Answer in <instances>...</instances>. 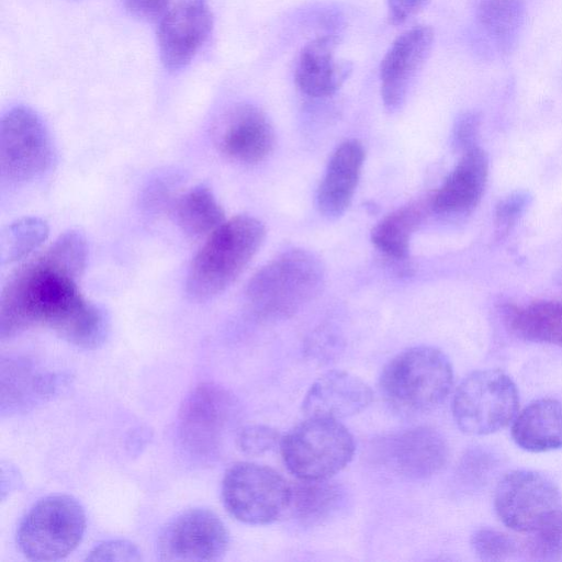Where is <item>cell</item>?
Segmentation results:
<instances>
[{"label":"cell","instance_id":"26","mask_svg":"<svg viewBox=\"0 0 562 562\" xmlns=\"http://www.w3.org/2000/svg\"><path fill=\"white\" fill-rule=\"evenodd\" d=\"M522 0H481L476 8L477 20L499 44H509L524 20Z\"/></svg>","mask_w":562,"mask_h":562},{"label":"cell","instance_id":"20","mask_svg":"<svg viewBox=\"0 0 562 562\" xmlns=\"http://www.w3.org/2000/svg\"><path fill=\"white\" fill-rule=\"evenodd\" d=\"M335 46L334 36L323 35L302 48L295 69V82L304 94L313 98L333 95L349 78L352 64L335 59Z\"/></svg>","mask_w":562,"mask_h":562},{"label":"cell","instance_id":"5","mask_svg":"<svg viewBox=\"0 0 562 562\" xmlns=\"http://www.w3.org/2000/svg\"><path fill=\"white\" fill-rule=\"evenodd\" d=\"M288 470L300 480H326L341 471L353 458L356 443L337 419L307 417L280 441Z\"/></svg>","mask_w":562,"mask_h":562},{"label":"cell","instance_id":"1","mask_svg":"<svg viewBox=\"0 0 562 562\" xmlns=\"http://www.w3.org/2000/svg\"><path fill=\"white\" fill-rule=\"evenodd\" d=\"M87 254L83 235L71 229L14 271L0 297L1 340L36 325L48 327L86 349L105 340L109 318L82 295L77 283Z\"/></svg>","mask_w":562,"mask_h":562},{"label":"cell","instance_id":"19","mask_svg":"<svg viewBox=\"0 0 562 562\" xmlns=\"http://www.w3.org/2000/svg\"><path fill=\"white\" fill-rule=\"evenodd\" d=\"M488 176L487 156L477 146L464 149L452 171L431 199L436 213L459 214L471 210L480 201Z\"/></svg>","mask_w":562,"mask_h":562},{"label":"cell","instance_id":"7","mask_svg":"<svg viewBox=\"0 0 562 562\" xmlns=\"http://www.w3.org/2000/svg\"><path fill=\"white\" fill-rule=\"evenodd\" d=\"M518 404V390L509 375L497 369L477 370L458 385L452 415L461 431L483 436L508 425Z\"/></svg>","mask_w":562,"mask_h":562},{"label":"cell","instance_id":"33","mask_svg":"<svg viewBox=\"0 0 562 562\" xmlns=\"http://www.w3.org/2000/svg\"><path fill=\"white\" fill-rule=\"evenodd\" d=\"M528 199L527 194L522 192L513 193L503 199L496 207V225L501 229H507L512 226L524 213Z\"/></svg>","mask_w":562,"mask_h":562},{"label":"cell","instance_id":"18","mask_svg":"<svg viewBox=\"0 0 562 562\" xmlns=\"http://www.w3.org/2000/svg\"><path fill=\"white\" fill-rule=\"evenodd\" d=\"M366 153L355 138L342 142L333 153L317 191L319 212L328 218L341 216L356 192Z\"/></svg>","mask_w":562,"mask_h":562},{"label":"cell","instance_id":"34","mask_svg":"<svg viewBox=\"0 0 562 562\" xmlns=\"http://www.w3.org/2000/svg\"><path fill=\"white\" fill-rule=\"evenodd\" d=\"M429 0H387L389 20L398 25L418 13Z\"/></svg>","mask_w":562,"mask_h":562},{"label":"cell","instance_id":"29","mask_svg":"<svg viewBox=\"0 0 562 562\" xmlns=\"http://www.w3.org/2000/svg\"><path fill=\"white\" fill-rule=\"evenodd\" d=\"M474 553L483 561H504L518 553L517 543L509 536L491 528H480L471 537Z\"/></svg>","mask_w":562,"mask_h":562},{"label":"cell","instance_id":"36","mask_svg":"<svg viewBox=\"0 0 562 562\" xmlns=\"http://www.w3.org/2000/svg\"><path fill=\"white\" fill-rule=\"evenodd\" d=\"M477 128L479 119L472 113L463 114L454 126L456 143L464 149L474 146Z\"/></svg>","mask_w":562,"mask_h":562},{"label":"cell","instance_id":"24","mask_svg":"<svg viewBox=\"0 0 562 562\" xmlns=\"http://www.w3.org/2000/svg\"><path fill=\"white\" fill-rule=\"evenodd\" d=\"M173 215L181 229L191 237L210 235L225 222V214L213 192L199 184L180 195Z\"/></svg>","mask_w":562,"mask_h":562},{"label":"cell","instance_id":"10","mask_svg":"<svg viewBox=\"0 0 562 562\" xmlns=\"http://www.w3.org/2000/svg\"><path fill=\"white\" fill-rule=\"evenodd\" d=\"M561 507V494L555 483L536 471H510L495 488L496 515L514 531L533 532Z\"/></svg>","mask_w":562,"mask_h":562},{"label":"cell","instance_id":"6","mask_svg":"<svg viewBox=\"0 0 562 562\" xmlns=\"http://www.w3.org/2000/svg\"><path fill=\"white\" fill-rule=\"evenodd\" d=\"M86 531L82 505L67 494H54L36 502L21 519L16 543L32 561H57L80 544Z\"/></svg>","mask_w":562,"mask_h":562},{"label":"cell","instance_id":"8","mask_svg":"<svg viewBox=\"0 0 562 562\" xmlns=\"http://www.w3.org/2000/svg\"><path fill=\"white\" fill-rule=\"evenodd\" d=\"M55 160L47 126L31 108L15 105L0 123V177L2 184H23L42 177Z\"/></svg>","mask_w":562,"mask_h":562},{"label":"cell","instance_id":"12","mask_svg":"<svg viewBox=\"0 0 562 562\" xmlns=\"http://www.w3.org/2000/svg\"><path fill=\"white\" fill-rule=\"evenodd\" d=\"M229 533L211 509L195 507L171 518L158 537L164 561H216L227 551Z\"/></svg>","mask_w":562,"mask_h":562},{"label":"cell","instance_id":"32","mask_svg":"<svg viewBox=\"0 0 562 562\" xmlns=\"http://www.w3.org/2000/svg\"><path fill=\"white\" fill-rule=\"evenodd\" d=\"M139 549L125 539H111L92 548L86 561H140Z\"/></svg>","mask_w":562,"mask_h":562},{"label":"cell","instance_id":"11","mask_svg":"<svg viewBox=\"0 0 562 562\" xmlns=\"http://www.w3.org/2000/svg\"><path fill=\"white\" fill-rule=\"evenodd\" d=\"M235 413L236 402L225 389L213 383L198 385L179 412L178 437L184 450L201 460L214 457Z\"/></svg>","mask_w":562,"mask_h":562},{"label":"cell","instance_id":"30","mask_svg":"<svg viewBox=\"0 0 562 562\" xmlns=\"http://www.w3.org/2000/svg\"><path fill=\"white\" fill-rule=\"evenodd\" d=\"M281 438L280 432L271 426L250 424L238 429L236 445L247 456H261L280 446Z\"/></svg>","mask_w":562,"mask_h":562},{"label":"cell","instance_id":"16","mask_svg":"<svg viewBox=\"0 0 562 562\" xmlns=\"http://www.w3.org/2000/svg\"><path fill=\"white\" fill-rule=\"evenodd\" d=\"M274 139V131L267 115L255 105L239 104L224 119L217 145L231 159L257 164L272 151Z\"/></svg>","mask_w":562,"mask_h":562},{"label":"cell","instance_id":"25","mask_svg":"<svg viewBox=\"0 0 562 562\" xmlns=\"http://www.w3.org/2000/svg\"><path fill=\"white\" fill-rule=\"evenodd\" d=\"M424 212L422 203H412L387 214L372 229V243L390 258L407 259L411 238L420 225Z\"/></svg>","mask_w":562,"mask_h":562},{"label":"cell","instance_id":"35","mask_svg":"<svg viewBox=\"0 0 562 562\" xmlns=\"http://www.w3.org/2000/svg\"><path fill=\"white\" fill-rule=\"evenodd\" d=\"M169 0H124L130 13L144 20H156L165 14Z\"/></svg>","mask_w":562,"mask_h":562},{"label":"cell","instance_id":"4","mask_svg":"<svg viewBox=\"0 0 562 562\" xmlns=\"http://www.w3.org/2000/svg\"><path fill=\"white\" fill-rule=\"evenodd\" d=\"M453 384L448 357L431 346L408 348L383 368L379 386L384 400L396 411L422 414L438 407Z\"/></svg>","mask_w":562,"mask_h":562},{"label":"cell","instance_id":"22","mask_svg":"<svg viewBox=\"0 0 562 562\" xmlns=\"http://www.w3.org/2000/svg\"><path fill=\"white\" fill-rule=\"evenodd\" d=\"M346 492L341 485L326 480H301L291 485L289 509L301 525L313 527L333 518L342 508Z\"/></svg>","mask_w":562,"mask_h":562},{"label":"cell","instance_id":"14","mask_svg":"<svg viewBox=\"0 0 562 562\" xmlns=\"http://www.w3.org/2000/svg\"><path fill=\"white\" fill-rule=\"evenodd\" d=\"M383 459L398 475L425 480L446 465L449 448L445 437L428 426L413 427L384 440Z\"/></svg>","mask_w":562,"mask_h":562},{"label":"cell","instance_id":"17","mask_svg":"<svg viewBox=\"0 0 562 562\" xmlns=\"http://www.w3.org/2000/svg\"><path fill=\"white\" fill-rule=\"evenodd\" d=\"M372 390L352 373L331 370L321 375L306 392L302 411L306 417L342 419L364 411Z\"/></svg>","mask_w":562,"mask_h":562},{"label":"cell","instance_id":"31","mask_svg":"<svg viewBox=\"0 0 562 562\" xmlns=\"http://www.w3.org/2000/svg\"><path fill=\"white\" fill-rule=\"evenodd\" d=\"M8 376H9V404L13 405V403L18 404L19 400H24L26 396L31 395L33 392H46L48 387V381L46 376H41L34 374L30 368H25L23 364L18 368L15 366H11L8 368Z\"/></svg>","mask_w":562,"mask_h":562},{"label":"cell","instance_id":"15","mask_svg":"<svg viewBox=\"0 0 562 562\" xmlns=\"http://www.w3.org/2000/svg\"><path fill=\"white\" fill-rule=\"evenodd\" d=\"M434 42V31L417 25L403 32L390 46L380 66L381 97L393 112L405 101L411 81L425 63Z\"/></svg>","mask_w":562,"mask_h":562},{"label":"cell","instance_id":"3","mask_svg":"<svg viewBox=\"0 0 562 562\" xmlns=\"http://www.w3.org/2000/svg\"><path fill=\"white\" fill-rule=\"evenodd\" d=\"M325 270L321 260L304 249H290L262 266L249 280L246 300L265 321L293 316L322 290Z\"/></svg>","mask_w":562,"mask_h":562},{"label":"cell","instance_id":"27","mask_svg":"<svg viewBox=\"0 0 562 562\" xmlns=\"http://www.w3.org/2000/svg\"><path fill=\"white\" fill-rule=\"evenodd\" d=\"M48 226L41 218L25 217L10 224L1 235V261L10 263L26 257L47 237Z\"/></svg>","mask_w":562,"mask_h":562},{"label":"cell","instance_id":"13","mask_svg":"<svg viewBox=\"0 0 562 562\" xmlns=\"http://www.w3.org/2000/svg\"><path fill=\"white\" fill-rule=\"evenodd\" d=\"M212 27L207 0H178L165 12L157 32L164 66L171 71L186 67L206 42Z\"/></svg>","mask_w":562,"mask_h":562},{"label":"cell","instance_id":"28","mask_svg":"<svg viewBox=\"0 0 562 562\" xmlns=\"http://www.w3.org/2000/svg\"><path fill=\"white\" fill-rule=\"evenodd\" d=\"M531 535L528 542V551L533 559L561 561L562 507Z\"/></svg>","mask_w":562,"mask_h":562},{"label":"cell","instance_id":"9","mask_svg":"<svg viewBox=\"0 0 562 562\" xmlns=\"http://www.w3.org/2000/svg\"><path fill=\"white\" fill-rule=\"evenodd\" d=\"M221 493L234 518L247 525H268L289 509L291 485L269 467L238 462L224 474Z\"/></svg>","mask_w":562,"mask_h":562},{"label":"cell","instance_id":"2","mask_svg":"<svg viewBox=\"0 0 562 562\" xmlns=\"http://www.w3.org/2000/svg\"><path fill=\"white\" fill-rule=\"evenodd\" d=\"M265 236L263 224L254 216L225 221L194 256L186 282L188 295L205 301L225 291L257 254Z\"/></svg>","mask_w":562,"mask_h":562},{"label":"cell","instance_id":"23","mask_svg":"<svg viewBox=\"0 0 562 562\" xmlns=\"http://www.w3.org/2000/svg\"><path fill=\"white\" fill-rule=\"evenodd\" d=\"M510 331L520 339L562 346V303L537 301L506 312Z\"/></svg>","mask_w":562,"mask_h":562},{"label":"cell","instance_id":"21","mask_svg":"<svg viewBox=\"0 0 562 562\" xmlns=\"http://www.w3.org/2000/svg\"><path fill=\"white\" fill-rule=\"evenodd\" d=\"M512 437L517 446L530 452L562 448V402L539 398L529 403L515 418Z\"/></svg>","mask_w":562,"mask_h":562}]
</instances>
